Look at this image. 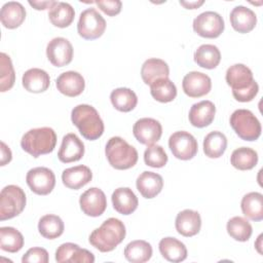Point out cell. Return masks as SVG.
<instances>
[{
	"label": "cell",
	"mask_w": 263,
	"mask_h": 263,
	"mask_svg": "<svg viewBox=\"0 0 263 263\" xmlns=\"http://www.w3.org/2000/svg\"><path fill=\"white\" fill-rule=\"evenodd\" d=\"M74 8L67 2H55V4L48 11V18L50 23L58 28L69 27L74 21Z\"/></svg>",
	"instance_id": "obj_33"
},
{
	"label": "cell",
	"mask_w": 263,
	"mask_h": 263,
	"mask_svg": "<svg viewBox=\"0 0 263 263\" xmlns=\"http://www.w3.org/2000/svg\"><path fill=\"white\" fill-rule=\"evenodd\" d=\"M57 144V135L51 127L43 126L28 130L21 140V147L24 151L38 157L53 151Z\"/></svg>",
	"instance_id": "obj_4"
},
{
	"label": "cell",
	"mask_w": 263,
	"mask_h": 263,
	"mask_svg": "<svg viewBox=\"0 0 263 263\" xmlns=\"http://www.w3.org/2000/svg\"><path fill=\"white\" fill-rule=\"evenodd\" d=\"M15 82V73L11 59L5 52L0 53V91L9 90Z\"/></svg>",
	"instance_id": "obj_40"
},
{
	"label": "cell",
	"mask_w": 263,
	"mask_h": 263,
	"mask_svg": "<svg viewBox=\"0 0 263 263\" xmlns=\"http://www.w3.org/2000/svg\"><path fill=\"white\" fill-rule=\"evenodd\" d=\"M98 7L107 15L114 16L121 11L122 3L119 0H98L95 1Z\"/></svg>",
	"instance_id": "obj_43"
},
{
	"label": "cell",
	"mask_w": 263,
	"mask_h": 263,
	"mask_svg": "<svg viewBox=\"0 0 263 263\" xmlns=\"http://www.w3.org/2000/svg\"><path fill=\"white\" fill-rule=\"evenodd\" d=\"M182 87L188 97L200 98L210 92L212 88V80L204 73L192 71L184 76Z\"/></svg>",
	"instance_id": "obj_15"
},
{
	"label": "cell",
	"mask_w": 263,
	"mask_h": 263,
	"mask_svg": "<svg viewBox=\"0 0 263 263\" xmlns=\"http://www.w3.org/2000/svg\"><path fill=\"white\" fill-rule=\"evenodd\" d=\"M216 114V107L213 102L209 100L200 101L191 106L189 111V121L195 127H205L210 125Z\"/></svg>",
	"instance_id": "obj_21"
},
{
	"label": "cell",
	"mask_w": 263,
	"mask_h": 263,
	"mask_svg": "<svg viewBox=\"0 0 263 263\" xmlns=\"http://www.w3.org/2000/svg\"><path fill=\"white\" fill-rule=\"evenodd\" d=\"M55 260L59 263H93L95 256L86 249H81L73 242L62 243L55 251Z\"/></svg>",
	"instance_id": "obj_16"
},
{
	"label": "cell",
	"mask_w": 263,
	"mask_h": 263,
	"mask_svg": "<svg viewBox=\"0 0 263 263\" xmlns=\"http://www.w3.org/2000/svg\"><path fill=\"white\" fill-rule=\"evenodd\" d=\"M225 79L232 89V96L238 102H251L259 91V85L254 79L253 72L243 64L230 66L226 71Z\"/></svg>",
	"instance_id": "obj_1"
},
{
	"label": "cell",
	"mask_w": 263,
	"mask_h": 263,
	"mask_svg": "<svg viewBox=\"0 0 263 263\" xmlns=\"http://www.w3.org/2000/svg\"><path fill=\"white\" fill-rule=\"evenodd\" d=\"M228 234L237 241H247L252 235L253 228L250 222L242 217L235 216L231 218L226 225Z\"/></svg>",
	"instance_id": "obj_39"
},
{
	"label": "cell",
	"mask_w": 263,
	"mask_h": 263,
	"mask_svg": "<svg viewBox=\"0 0 263 263\" xmlns=\"http://www.w3.org/2000/svg\"><path fill=\"white\" fill-rule=\"evenodd\" d=\"M161 256L170 262H182L187 258V249L185 245L175 237H164L158 243Z\"/></svg>",
	"instance_id": "obj_28"
},
{
	"label": "cell",
	"mask_w": 263,
	"mask_h": 263,
	"mask_svg": "<svg viewBox=\"0 0 263 263\" xmlns=\"http://www.w3.org/2000/svg\"><path fill=\"white\" fill-rule=\"evenodd\" d=\"M133 134L139 143L150 146L159 141L162 126L156 119L144 117L136 121L133 126Z\"/></svg>",
	"instance_id": "obj_12"
},
{
	"label": "cell",
	"mask_w": 263,
	"mask_h": 263,
	"mask_svg": "<svg viewBox=\"0 0 263 263\" xmlns=\"http://www.w3.org/2000/svg\"><path fill=\"white\" fill-rule=\"evenodd\" d=\"M55 86L61 93L73 98L82 93L85 87V81L78 72L67 71L57 78Z\"/></svg>",
	"instance_id": "obj_18"
},
{
	"label": "cell",
	"mask_w": 263,
	"mask_h": 263,
	"mask_svg": "<svg viewBox=\"0 0 263 263\" xmlns=\"http://www.w3.org/2000/svg\"><path fill=\"white\" fill-rule=\"evenodd\" d=\"M242 214L252 221L263 220V195L260 192L246 194L240 202Z\"/></svg>",
	"instance_id": "obj_29"
},
{
	"label": "cell",
	"mask_w": 263,
	"mask_h": 263,
	"mask_svg": "<svg viewBox=\"0 0 263 263\" xmlns=\"http://www.w3.org/2000/svg\"><path fill=\"white\" fill-rule=\"evenodd\" d=\"M79 204L81 211L86 216L99 217L107 208V198L103 190L91 187L80 195Z\"/></svg>",
	"instance_id": "obj_14"
},
{
	"label": "cell",
	"mask_w": 263,
	"mask_h": 263,
	"mask_svg": "<svg viewBox=\"0 0 263 263\" xmlns=\"http://www.w3.org/2000/svg\"><path fill=\"white\" fill-rule=\"evenodd\" d=\"M194 62L201 68L215 69L221 61V52L214 44H202L194 52Z\"/></svg>",
	"instance_id": "obj_30"
},
{
	"label": "cell",
	"mask_w": 263,
	"mask_h": 263,
	"mask_svg": "<svg viewBox=\"0 0 263 263\" xmlns=\"http://www.w3.org/2000/svg\"><path fill=\"white\" fill-rule=\"evenodd\" d=\"M150 93L160 103H168L177 97V87L168 78H161L150 85Z\"/></svg>",
	"instance_id": "obj_38"
},
{
	"label": "cell",
	"mask_w": 263,
	"mask_h": 263,
	"mask_svg": "<svg viewBox=\"0 0 263 263\" xmlns=\"http://www.w3.org/2000/svg\"><path fill=\"white\" fill-rule=\"evenodd\" d=\"M48 253L43 248H31L22 258L23 263H47Z\"/></svg>",
	"instance_id": "obj_42"
},
{
	"label": "cell",
	"mask_w": 263,
	"mask_h": 263,
	"mask_svg": "<svg viewBox=\"0 0 263 263\" xmlns=\"http://www.w3.org/2000/svg\"><path fill=\"white\" fill-rule=\"evenodd\" d=\"M105 30L106 21L96 8H86L80 13L77 24V32L83 39H97L104 34Z\"/></svg>",
	"instance_id": "obj_8"
},
{
	"label": "cell",
	"mask_w": 263,
	"mask_h": 263,
	"mask_svg": "<svg viewBox=\"0 0 263 263\" xmlns=\"http://www.w3.org/2000/svg\"><path fill=\"white\" fill-rule=\"evenodd\" d=\"M26 182L35 194L47 195L55 186V176L48 167L37 166L27 173Z\"/></svg>",
	"instance_id": "obj_11"
},
{
	"label": "cell",
	"mask_w": 263,
	"mask_h": 263,
	"mask_svg": "<svg viewBox=\"0 0 263 263\" xmlns=\"http://www.w3.org/2000/svg\"><path fill=\"white\" fill-rule=\"evenodd\" d=\"M227 148L226 136L218 130L209 133L203 139V152L210 158L221 157Z\"/></svg>",
	"instance_id": "obj_34"
},
{
	"label": "cell",
	"mask_w": 263,
	"mask_h": 263,
	"mask_svg": "<svg viewBox=\"0 0 263 263\" xmlns=\"http://www.w3.org/2000/svg\"><path fill=\"white\" fill-rule=\"evenodd\" d=\"M12 158V154L11 151L9 149V147L4 143L1 142V162L0 165H5L6 163H8Z\"/></svg>",
	"instance_id": "obj_44"
},
{
	"label": "cell",
	"mask_w": 263,
	"mask_h": 263,
	"mask_svg": "<svg viewBox=\"0 0 263 263\" xmlns=\"http://www.w3.org/2000/svg\"><path fill=\"white\" fill-rule=\"evenodd\" d=\"M151 245L142 239L133 240L126 245L123 255L125 259L132 263H144L152 257Z\"/></svg>",
	"instance_id": "obj_31"
},
{
	"label": "cell",
	"mask_w": 263,
	"mask_h": 263,
	"mask_svg": "<svg viewBox=\"0 0 263 263\" xmlns=\"http://www.w3.org/2000/svg\"><path fill=\"white\" fill-rule=\"evenodd\" d=\"M111 199L114 210L121 215H130L139 205L138 197L128 187H119L115 189Z\"/></svg>",
	"instance_id": "obj_22"
},
{
	"label": "cell",
	"mask_w": 263,
	"mask_h": 263,
	"mask_svg": "<svg viewBox=\"0 0 263 263\" xmlns=\"http://www.w3.org/2000/svg\"><path fill=\"white\" fill-rule=\"evenodd\" d=\"M65 225L63 220L52 214L44 215L40 218L38 222V230L39 233L47 239H54L61 236L64 232Z\"/></svg>",
	"instance_id": "obj_36"
},
{
	"label": "cell",
	"mask_w": 263,
	"mask_h": 263,
	"mask_svg": "<svg viewBox=\"0 0 263 263\" xmlns=\"http://www.w3.org/2000/svg\"><path fill=\"white\" fill-rule=\"evenodd\" d=\"M168 65L161 59L151 58L144 62L141 68V77L145 84L151 85L154 81L161 78H168Z\"/></svg>",
	"instance_id": "obj_25"
},
{
	"label": "cell",
	"mask_w": 263,
	"mask_h": 263,
	"mask_svg": "<svg viewBox=\"0 0 263 263\" xmlns=\"http://www.w3.org/2000/svg\"><path fill=\"white\" fill-rule=\"evenodd\" d=\"M229 20L232 28L242 34L251 32L257 24L256 13L251 8L243 5L235 6L230 12Z\"/></svg>",
	"instance_id": "obj_20"
},
{
	"label": "cell",
	"mask_w": 263,
	"mask_h": 263,
	"mask_svg": "<svg viewBox=\"0 0 263 263\" xmlns=\"http://www.w3.org/2000/svg\"><path fill=\"white\" fill-rule=\"evenodd\" d=\"M27 202L24 190L16 185L5 186L0 193V220H8L18 216Z\"/></svg>",
	"instance_id": "obj_7"
},
{
	"label": "cell",
	"mask_w": 263,
	"mask_h": 263,
	"mask_svg": "<svg viewBox=\"0 0 263 263\" xmlns=\"http://www.w3.org/2000/svg\"><path fill=\"white\" fill-rule=\"evenodd\" d=\"M84 155L83 142L73 133L64 136L62 145L58 152V158L64 163L78 161Z\"/></svg>",
	"instance_id": "obj_17"
},
{
	"label": "cell",
	"mask_w": 263,
	"mask_h": 263,
	"mask_svg": "<svg viewBox=\"0 0 263 263\" xmlns=\"http://www.w3.org/2000/svg\"><path fill=\"white\" fill-rule=\"evenodd\" d=\"M230 162L236 170L249 171L257 165L258 153L252 148L240 147L232 152L230 156Z\"/></svg>",
	"instance_id": "obj_35"
},
{
	"label": "cell",
	"mask_w": 263,
	"mask_h": 263,
	"mask_svg": "<svg viewBox=\"0 0 263 263\" xmlns=\"http://www.w3.org/2000/svg\"><path fill=\"white\" fill-rule=\"evenodd\" d=\"M193 30L203 38H217L224 31L223 17L215 11H204L193 21Z\"/></svg>",
	"instance_id": "obj_9"
},
{
	"label": "cell",
	"mask_w": 263,
	"mask_h": 263,
	"mask_svg": "<svg viewBox=\"0 0 263 263\" xmlns=\"http://www.w3.org/2000/svg\"><path fill=\"white\" fill-rule=\"evenodd\" d=\"M110 100L113 107L120 112H129L138 104V97L134 90L127 87H118L112 90Z\"/></svg>",
	"instance_id": "obj_32"
},
{
	"label": "cell",
	"mask_w": 263,
	"mask_h": 263,
	"mask_svg": "<svg viewBox=\"0 0 263 263\" xmlns=\"http://www.w3.org/2000/svg\"><path fill=\"white\" fill-rule=\"evenodd\" d=\"M26 18V9L22 3L16 1L6 2L0 10V21L7 29L20 27Z\"/></svg>",
	"instance_id": "obj_27"
},
{
	"label": "cell",
	"mask_w": 263,
	"mask_h": 263,
	"mask_svg": "<svg viewBox=\"0 0 263 263\" xmlns=\"http://www.w3.org/2000/svg\"><path fill=\"white\" fill-rule=\"evenodd\" d=\"M125 234L123 222L117 218H109L90 233L88 241L100 252L108 253L122 242Z\"/></svg>",
	"instance_id": "obj_2"
},
{
	"label": "cell",
	"mask_w": 263,
	"mask_h": 263,
	"mask_svg": "<svg viewBox=\"0 0 263 263\" xmlns=\"http://www.w3.org/2000/svg\"><path fill=\"white\" fill-rule=\"evenodd\" d=\"M55 2L57 1H52V0H49V1H29V4L37 10H44V9H47V8L50 9L55 4Z\"/></svg>",
	"instance_id": "obj_45"
},
{
	"label": "cell",
	"mask_w": 263,
	"mask_h": 263,
	"mask_svg": "<svg viewBox=\"0 0 263 263\" xmlns=\"http://www.w3.org/2000/svg\"><path fill=\"white\" fill-rule=\"evenodd\" d=\"M229 122L235 134L243 141H256L261 136V123L250 110H235L231 114Z\"/></svg>",
	"instance_id": "obj_6"
},
{
	"label": "cell",
	"mask_w": 263,
	"mask_h": 263,
	"mask_svg": "<svg viewBox=\"0 0 263 263\" xmlns=\"http://www.w3.org/2000/svg\"><path fill=\"white\" fill-rule=\"evenodd\" d=\"M71 120L86 140L95 141L104 133V122L97 109L90 105L80 104L74 107Z\"/></svg>",
	"instance_id": "obj_3"
},
{
	"label": "cell",
	"mask_w": 263,
	"mask_h": 263,
	"mask_svg": "<svg viewBox=\"0 0 263 263\" xmlns=\"http://www.w3.org/2000/svg\"><path fill=\"white\" fill-rule=\"evenodd\" d=\"M144 161L151 167H162L167 162V155L159 145H150L144 152Z\"/></svg>",
	"instance_id": "obj_41"
},
{
	"label": "cell",
	"mask_w": 263,
	"mask_h": 263,
	"mask_svg": "<svg viewBox=\"0 0 263 263\" xmlns=\"http://www.w3.org/2000/svg\"><path fill=\"white\" fill-rule=\"evenodd\" d=\"M92 179V173L90 168L86 165L80 164L72 166L63 171L62 181L63 184L73 190H78L81 187L85 186Z\"/></svg>",
	"instance_id": "obj_23"
},
{
	"label": "cell",
	"mask_w": 263,
	"mask_h": 263,
	"mask_svg": "<svg viewBox=\"0 0 263 263\" xmlns=\"http://www.w3.org/2000/svg\"><path fill=\"white\" fill-rule=\"evenodd\" d=\"M176 230L185 237L196 235L201 227V218L198 212L186 209L180 212L175 221Z\"/></svg>",
	"instance_id": "obj_19"
},
{
	"label": "cell",
	"mask_w": 263,
	"mask_h": 263,
	"mask_svg": "<svg viewBox=\"0 0 263 263\" xmlns=\"http://www.w3.org/2000/svg\"><path fill=\"white\" fill-rule=\"evenodd\" d=\"M261 239H262V234H260L259 236H258V240H257V242H256V248H257V250H258V252L261 254L262 253V251H261Z\"/></svg>",
	"instance_id": "obj_47"
},
{
	"label": "cell",
	"mask_w": 263,
	"mask_h": 263,
	"mask_svg": "<svg viewBox=\"0 0 263 263\" xmlns=\"http://www.w3.org/2000/svg\"><path fill=\"white\" fill-rule=\"evenodd\" d=\"M24 247V236L15 228L5 226L0 228V248L8 253H16Z\"/></svg>",
	"instance_id": "obj_37"
},
{
	"label": "cell",
	"mask_w": 263,
	"mask_h": 263,
	"mask_svg": "<svg viewBox=\"0 0 263 263\" xmlns=\"http://www.w3.org/2000/svg\"><path fill=\"white\" fill-rule=\"evenodd\" d=\"M203 3H204L203 0H199V1H180V4L183 5L187 9H195V8L201 6Z\"/></svg>",
	"instance_id": "obj_46"
},
{
	"label": "cell",
	"mask_w": 263,
	"mask_h": 263,
	"mask_svg": "<svg viewBox=\"0 0 263 263\" xmlns=\"http://www.w3.org/2000/svg\"><path fill=\"white\" fill-rule=\"evenodd\" d=\"M168 147L173 155L181 160L193 158L198 150L196 139L188 132L179 130L174 133L168 139Z\"/></svg>",
	"instance_id": "obj_10"
},
{
	"label": "cell",
	"mask_w": 263,
	"mask_h": 263,
	"mask_svg": "<svg viewBox=\"0 0 263 263\" xmlns=\"http://www.w3.org/2000/svg\"><path fill=\"white\" fill-rule=\"evenodd\" d=\"M106 157L110 165L116 170H128L138 161L137 149L120 137H112L105 148Z\"/></svg>",
	"instance_id": "obj_5"
},
{
	"label": "cell",
	"mask_w": 263,
	"mask_h": 263,
	"mask_svg": "<svg viewBox=\"0 0 263 263\" xmlns=\"http://www.w3.org/2000/svg\"><path fill=\"white\" fill-rule=\"evenodd\" d=\"M46 55L53 66H67L73 59V46L68 39L64 37H55L47 43Z\"/></svg>",
	"instance_id": "obj_13"
},
{
	"label": "cell",
	"mask_w": 263,
	"mask_h": 263,
	"mask_svg": "<svg viewBox=\"0 0 263 263\" xmlns=\"http://www.w3.org/2000/svg\"><path fill=\"white\" fill-rule=\"evenodd\" d=\"M136 186L143 197L153 198L162 190L163 179L159 174L146 171L137 178Z\"/></svg>",
	"instance_id": "obj_24"
},
{
	"label": "cell",
	"mask_w": 263,
	"mask_h": 263,
	"mask_svg": "<svg viewBox=\"0 0 263 263\" xmlns=\"http://www.w3.org/2000/svg\"><path fill=\"white\" fill-rule=\"evenodd\" d=\"M22 83L29 92L40 93L49 87L50 78L46 71L39 68H32L24 73Z\"/></svg>",
	"instance_id": "obj_26"
}]
</instances>
